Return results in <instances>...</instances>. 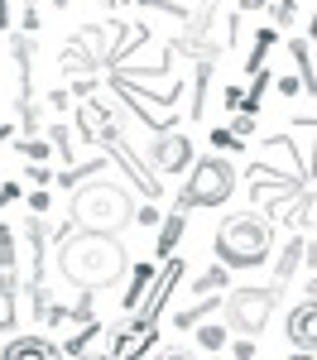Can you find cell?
<instances>
[{
	"mask_svg": "<svg viewBox=\"0 0 317 360\" xmlns=\"http://www.w3.org/2000/svg\"><path fill=\"white\" fill-rule=\"evenodd\" d=\"M125 269H130V255L115 236H106V231H77L72 236V221L58 231V274L77 293L111 288L115 278H125Z\"/></svg>",
	"mask_w": 317,
	"mask_h": 360,
	"instance_id": "6da1fadb",
	"label": "cell"
},
{
	"mask_svg": "<svg viewBox=\"0 0 317 360\" xmlns=\"http://www.w3.org/2000/svg\"><path fill=\"white\" fill-rule=\"evenodd\" d=\"M67 221L77 226V231H106V236H115V231H125V226L135 221V197H130L125 183L91 173V178H82L72 188Z\"/></svg>",
	"mask_w": 317,
	"mask_h": 360,
	"instance_id": "7a4b0ae2",
	"label": "cell"
},
{
	"mask_svg": "<svg viewBox=\"0 0 317 360\" xmlns=\"http://www.w3.org/2000/svg\"><path fill=\"white\" fill-rule=\"evenodd\" d=\"M274 255V231L255 212H235L216 226V259L226 269H259Z\"/></svg>",
	"mask_w": 317,
	"mask_h": 360,
	"instance_id": "3957f363",
	"label": "cell"
},
{
	"mask_svg": "<svg viewBox=\"0 0 317 360\" xmlns=\"http://www.w3.org/2000/svg\"><path fill=\"white\" fill-rule=\"evenodd\" d=\"M231 193H235V168L221 154H212V159H198L193 164L183 193H178V207L183 212L188 207H221V202H231Z\"/></svg>",
	"mask_w": 317,
	"mask_h": 360,
	"instance_id": "277c9868",
	"label": "cell"
},
{
	"mask_svg": "<svg viewBox=\"0 0 317 360\" xmlns=\"http://www.w3.org/2000/svg\"><path fill=\"white\" fill-rule=\"evenodd\" d=\"M279 283H269V288H235L226 303H221V312H226V332H240L255 341L264 327H269V312H274V303H279Z\"/></svg>",
	"mask_w": 317,
	"mask_h": 360,
	"instance_id": "5b68a950",
	"label": "cell"
},
{
	"mask_svg": "<svg viewBox=\"0 0 317 360\" xmlns=\"http://www.w3.org/2000/svg\"><path fill=\"white\" fill-rule=\"evenodd\" d=\"M183 269H188V264L169 255V264H164V269L154 274V293H149L144 303H135L140 312L130 317V332H144V327H154V317H159V312H164V303L173 298V288H178V278H183Z\"/></svg>",
	"mask_w": 317,
	"mask_h": 360,
	"instance_id": "8992f818",
	"label": "cell"
},
{
	"mask_svg": "<svg viewBox=\"0 0 317 360\" xmlns=\"http://www.w3.org/2000/svg\"><path fill=\"white\" fill-rule=\"evenodd\" d=\"M149 159H154L159 173H183V168L193 164V144H188V135H178V130H154Z\"/></svg>",
	"mask_w": 317,
	"mask_h": 360,
	"instance_id": "52a82bcc",
	"label": "cell"
},
{
	"mask_svg": "<svg viewBox=\"0 0 317 360\" xmlns=\"http://www.w3.org/2000/svg\"><path fill=\"white\" fill-rule=\"evenodd\" d=\"M288 341H293V351L317 356V303H313V293L288 312Z\"/></svg>",
	"mask_w": 317,
	"mask_h": 360,
	"instance_id": "ba28073f",
	"label": "cell"
},
{
	"mask_svg": "<svg viewBox=\"0 0 317 360\" xmlns=\"http://www.w3.org/2000/svg\"><path fill=\"white\" fill-rule=\"evenodd\" d=\"M53 356H63V351L48 336H10L0 351V360H53Z\"/></svg>",
	"mask_w": 317,
	"mask_h": 360,
	"instance_id": "9c48e42d",
	"label": "cell"
},
{
	"mask_svg": "<svg viewBox=\"0 0 317 360\" xmlns=\"http://www.w3.org/2000/svg\"><path fill=\"white\" fill-rule=\"evenodd\" d=\"M96 63H101V58L86 49V34H72V39H67V49H63V72H72V77H86Z\"/></svg>",
	"mask_w": 317,
	"mask_h": 360,
	"instance_id": "30bf717a",
	"label": "cell"
},
{
	"mask_svg": "<svg viewBox=\"0 0 317 360\" xmlns=\"http://www.w3.org/2000/svg\"><path fill=\"white\" fill-rule=\"evenodd\" d=\"M15 322H20V307H15V274L0 278V336L15 332Z\"/></svg>",
	"mask_w": 317,
	"mask_h": 360,
	"instance_id": "8fae6325",
	"label": "cell"
},
{
	"mask_svg": "<svg viewBox=\"0 0 317 360\" xmlns=\"http://www.w3.org/2000/svg\"><path fill=\"white\" fill-rule=\"evenodd\" d=\"M183 231H188V212L178 207V212H173L169 221H164V231H159V255H164V259H169L173 250H178V240H183Z\"/></svg>",
	"mask_w": 317,
	"mask_h": 360,
	"instance_id": "7c38bea8",
	"label": "cell"
},
{
	"mask_svg": "<svg viewBox=\"0 0 317 360\" xmlns=\"http://www.w3.org/2000/svg\"><path fill=\"white\" fill-rule=\"evenodd\" d=\"M288 49H293L298 68H303V91H313V86H317V72H313V39H293Z\"/></svg>",
	"mask_w": 317,
	"mask_h": 360,
	"instance_id": "4fadbf2b",
	"label": "cell"
},
{
	"mask_svg": "<svg viewBox=\"0 0 317 360\" xmlns=\"http://www.w3.org/2000/svg\"><path fill=\"white\" fill-rule=\"evenodd\" d=\"M308 250H313V245H308V236H303V240H293V245L284 250V259H279V278H274V283H279V288H284L288 278H293V269H298V259H303V255H308Z\"/></svg>",
	"mask_w": 317,
	"mask_h": 360,
	"instance_id": "5bb4252c",
	"label": "cell"
},
{
	"mask_svg": "<svg viewBox=\"0 0 317 360\" xmlns=\"http://www.w3.org/2000/svg\"><path fill=\"white\" fill-rule=\"evenodd\" d=\"M216 307H221V303H216V298H202L198 307H183V312L173 317V327H178V332H193V327H198L202 317H207V312H216Z\"/></svg>",
	"mask_w": 317,
	"mask_h": 360,
	"instance_id": "9a60e30c",
	"label": "cell"
},
{
	"mask_svg": "<svg viewBox=\"0 0 317 360\" xmlns=\"http://www.w3.org/2000/svg\"><path fill=\"white\" fill-rule=\"evenodd\" d=\"M154 274H159L154 264H140V269L130 274V288H125V307H135V303H140V298H144V288L154 283Z\"/></svg>",
	"mask_w": 317,
	"mask_h": 360,
	"instance_id": "2e32d148",
	"label": "cell"
},
{
	"mask_svg": "<svg viewBox=\"0 0 317 360\" xmlns=\"http://www.w3.org/2000/svg\"><path fill=\"white\" fill-rule=\"evenodd\" d=\"M198 346L202 351H221V346H226V322H207V327H198Z\"/></svg>",
	"mask_w": 317,
	"mask_h": 360,
	"instance_id": "e0dca14e",
	"label": "cell"
},
{
	"mask_svg": "<svg viewBox=\"0 0 317 360\" xmlns=\"http://www.w3.org/2000/svg\"><path fill=\"white\" fill-rule=\"evenodd\" d=\"M269 44H274V29L259 25V34H255V53H250V63H245L250 72H255V68H264V53H269Z\"/></svg>",
	"mask_w": 317,
	"mask_h": 360,
	"instance_id": "ac0fdd59",
	"label": "cell"
},
{
	"mask_svg": "<svg viewBox=\"0 0 317 360\" xmlns=\"http://www.w3.org/2000/svg\"><path fill=\"white\" fill-rule=\"evenodd\" d=\"M15 149H20V159H29V164H44L48 159V144L44 139H20Z\"/></svg>",
	"mask_w": 317,
	"mask_h": 360,
	"instance_id": "d6986e66",
	"label": "cell"
},
{
	"mask_svg": "<svg viewBox=\"0 0 317 360\" xmlns=\"http://www.w3.org/2000/svg\"><path fill=\"white\" fill-rule=\"evenodd\" d=\"M221 283H226V269L216 264V269H207L202 278H193V293H212V288H221Z\"/></svg>",
	"mask_w": 317,
	"mask_h": 360,
	"instance_id": "ffe728a7",
	"label": "cell"
},
{
	"mask_svg": "<svg viewBox=\"0 0 317 360\" xmlns=\"http://www.w3.org/2000/svg\"><path fill=\"white\" fill-rule=\"evenodd\" d=\"M0 269H5V274L15 269V236H10L5 226H0Z\"/></svg>",
	"mask_w": 317,
	"mask_h": 360,
	"instance_id": "44dd1931",
	"label": "cell"
},
{
	"mask_svg": "<svg viewBox=\"0 0 317 360\" xmlns=\"http://www.w3.org/2000/svg\"><path fill=\"white\" fill-rule=\"evenodd\" d=\"M212 144H216V149H231V154H235V149H240V135H226V130H212Z\"/></svg>",
	"mask_w": 317,
	"mask_h": 360,
	"instance_id": "7402d4cb",
	"label": "cell"
},
{
	"mask_svg": "<svg viewBox=\"0 0 317 360\" xmlns=\"http://www.w3.org/2000/svg\"><path fill=\"white\" fill-rule=\"evenodd\" d=\"M250 130H255V115H250V111H245V115H235V125H231V135H240V139H245Z\"/></svg>",
	"mask_w": 317,
	"mask_h": 360,
	"instance_id": "603a6c76",
	"label": "cell"
},
{
	"mask_svg": "<svg viewBox=\"0 0 317 360\" xmlns=\"http://www.w3.org/2000/svg\"><path fill=\"white\" fill-rule=\"evenodd\" d=\"M255 356V346H250V336H240V341H235V360H250Z\"/></svg>",
	"mask_w": 317,
	"mask_h": 360,
	"instance_id": "cb8c5ba5",
	"label": "cell"
},
{
	"mask_svg": "<svg viewBox=\"0 0 317 360\" xmlns=\"http://www.w3.org/2000/svg\"><path fill=\"white\" fill-rule=\"evenodd\" d=\"M48 207V193H29V212H44Z\"/></svg>",
	"mask_w": 317,
	"mask_h": 360,
	"instance_id": "d4e9b609",
	"label": "cell"
},
{
	"mask_svg": "<svg viewBox=\"0 0 317 360\" xmlns=\"http://www.w3.org/2000/svg\"><path fill=\"white\" fill-rule=\"evenodd\" d=\"M10 25V0H0V29Z\"/></svg>",
	"mask_w": 317,
	"mask_h": 360,
	"instance_id": "484cf974",
	"label": "cell"
},
{
	"mask_svg": "<svg viewBox=\"0 0 317 360\" xmlns=\"http://www.w3.org/2000/svg\"><path fill=\"white\" fill-rule=\"evenodd\" d=\"M245 10H259V0H245Z\"/></svg>",
	"mask_w": 317,
	"mask_h": 360,
	"instance_id": "4316f807",
	"label": "cell"
},
{
	"mask_svg": "<svg viewBox=\"0 0 317 360\" xmlns=\"http://www.w3.org/2000/svg\"><path fill=\"white\" fill-rule=\"evenodd\" d=\"M106 5H111V10H115V5H130V0H106Z\"/></svg>",
	"mask_w": 317,
	"mask_h": 360,
	"instance_id": "83f0119b",
	"label": "cell"
},
{
	"mask_svg": "<svg viewBox=\"0 0 317 360\" xmlns=\"http://www.w3.org/2000/svg\"><path fill=\"white\" fill-rule=\"evenodd\" d=\"M5 135H10V130H5V125H0V144H5Z\"/></svg>",
	"mask_w": 317,
	"mask_h": 360,
	"instance_id": "f1b7e54d",
	"label": "cell"
},
{
	"mask_svg": "<svg viewBox=\"0 0 317 360\" xmlns=\"http://www.w3.org/2000/svg\"><path fill=\"white\" fill-rule=\"evenodd\" d=\"M34 5H39V0H25V10H34Z\"/></svg>",
	"mask_w": 317,
	"mask_h": 360,
	"instance_id": "f546056e",
	"label": "cell"
},
{
	"mask_svg": "<svg viewBox=\"0 0 317 360\" xmlns=\"http://www.w3.org/2000/svg\"><path fill=\"white\" fill-rule=\"evenodd\" d=\"M53 5H67V0H53Z\"/></svg>",
	"mask_w": 317,
	"mask_h": 360,
	"instance_id": "4dcf8cb0",
	"label": "cell"
}]
</instances>
